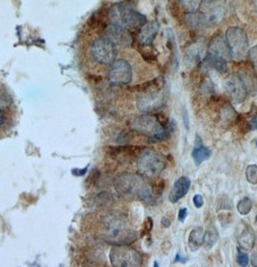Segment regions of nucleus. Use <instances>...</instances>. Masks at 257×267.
Masks as SVG:
<instances>
[{"instance_id":"4","label":"nucleus","mask_w":257,"mask_h":267,"mask_svg":"<svg viewBox=\"0 0 257 267\" xmlns=\"http://www.w3.org/2000/svg\"><path fill=\"white\" fill-rule=\"evenodd\" d=\"M130 125L133 131L146 136L152 143L166 140L170 133L169 129L163 127L155 116L149 115L134 117Z\"/></svg>"},{"instance_id":"32","label":"nucleus","mask_w":257,"mask_h":267,"mask_svg":"<svg viewBox=\"0 0 257 267\" xmlns=\"http://www.w3.org/2000/svg\"><path fill=\"white\" fill-rule=\"evenodd\" d=\"M161 225L166 228H169V226L171 225V220L169 219L168 216H163L161 219Z\"/></svg>"},{"instance_id":"34","label":"nucleus","mask_w":257,"mask_h":267,"mask_svg":"<svg viewBox=\"0 0 257 267\" xmlns=\"http://www.w3.org/2000/svg\"><path fill=\"white\" fill-rule=\"evenodd\" d=\"M5 120H6V115L2 109H0V127L5 123Z\"/></svg>"},{"instance_id":"15","label":"nucleus","mask_w":257,"mask_h":267,"mask_svg":"<svg viewBox=\"0 0 257 267\" xmlns=\"http://www.w3.org/2000/svg\"><path fill=\"white\" fill-rule=\"evenodd\" d=\"M205 54V44L197 42L191 44L186 50L184 57V64L186 67H194L197 63L200 62L202 55Z\"/></svg>"},{"instance_id":"18","label":"nucleus","mask_w":257,"mask_h":267,"mask_svg":"<svg viewBox=\"0 0 257 267\" xmlns=\"http://www.w3.org/2000/svg\"><path fill=\"white\" fill-rule=\"evenodd\" d=\"M203 236V228H201V227H197L191 232L188 243H189V247L192 252L197 251L202 246Z\"/></svg>"},{"instance_id":"10","label":"nucleus","mask_w":257,"mask_h":267,"mask_svg":"<svg viewBox=\"0 0 257 267\" xmlns=\"http://www.w3.org/2000/svg\"><path fill=\"white\" fill-rule=\"evenodd\" d=\"M223 87L234 104H241L248 97V90L239 75H229L223 81Z\"/></svg>"},{"instance_id":"37","label":"nucleus","mask_w":257,"mask_h":267,"mask_svg":"<svg viewBox=\"0 0 257 267\" xmlns=\"http://www.w3.org/2000/svg\"><path fill=\"white\" fill-rule=\"evenodd\" d=\"M205 2H207V3H209V2H212V1H214V0H204Z\"/></svg>"},{"instance_id":"7","label":"nucleus","mask_w":257,"mask_h":267,"mask_svg":"<svg viewBox=\"0 0 257 267\" xmlns=\"http://www.w3.org/2000/svg\"><path fill=\"white\" fill-rule=\"evenodd\" d=\"M225 41L230 50L232 60L242 61L248 57L249 43L244 29L237 27L228 28L225 33Z\"/></svg>"},{"instance_id":"14","label":"nucleus","mask_w":257,"mask_h":267,"mask_svg":"<svg viewBox=\"0 0 257 267\" xmlns=\"http://www.w3.org/2000/svg\"><path fill=\"white\" fill-rule=\"evenodd\" d=\"M191 184L192 182L189 177L182 176L178 178L169 193V198L170 203L176 204L182 197L186 196L191 188Z\"/></svg>"},{"instance_id":"36","label":"nucleus","mask_w":257,"mask_h":267,"mask_svg":"<svg viewBox=\"0 0 257 267\" xmlns=\"http://www.w3.org/2000/svg\"><path fill=\"white\" fill-rule=\"evenodd\" d=\"M251 3L253 6V9L255 10V12L257 13V0H251Z\"/></svg>"},{"instance_id":"17","label":"nucleus","mask_w":257,"mask_h":267,"mask_svg":"<svg viewBox=\"0 0 257 267\" xmlns=\"http://www.w3.org/2000/svg\"><path fill=\"white\" fill-rule=\"evenodd\" d=\"M238 242H239L240 247L242 249L246 250V251L252 249L256 242L255 232L250 227L247 226L241 232Z\"/></svg>"},{"instance_id":"27","label":"nucleus","mask_w":257,"mask_h":267,"mask_svg":"<svg viewBox=\"0 0 257 267\" xmlns=\"http://www.w3.org/2000/svg\"><path fill=\"white\" fill-rule=\"evenodd\" d=\"M248 56L250 64L257 75V44L249 50Z\"/></svg>"},{"instance_id":"31","label":"nucleus","mask_w":257,"mask_h":267,"mask_svg":"<svg viewBox=\"0 0 257 267\" xmlns=\"http://www.w3.org/2000/svg\"><path fill=\"white\" fill-rule=\"evenodd\" d=\"M248 126H249V129L252 130V131L257 130V116L256 117H253V118L248 122Z\"/></svg>"},{"instance_id":"33","label":"nucleus","mask_w":257,"mask_h":267,"mask_svg":"<svg viewBox=\"0 0 257 267\" xmlns=\"http://www.w3.org/2000/svg\"><path fill=\"white\" fill-rule=\"evenodd\" d=\"M186 260H188V258H183L181 255H179L177 254L176 255V258H175V260H174V262H180V263H185Z\"/></svg>"},{"instance_id":"9","label":"nucleus","mask_w":257,"mask_h":267,"mask_svg":"<svg viewBox=\"0 0 257 267\" xmlns=\"http://www.w3.org/2000/svg\"><path fill=\"white\" fill-rule=\"evenodd\" d=\"M90 54L96 62L111 65L115 61L116 46L107 38L102 37L92 43Z\"/></svg>"},{"instance_id":"12","label":"nucleus","mask_w":257,"mask_h":267,"mask_svg":"<svg viewBox=\"0 0 257 267\" xmlns=\"http://www.w3.org/2000/svg\"><path fill=\"white\" fill-rule=\"evenodd\" d=\"M104 37L112 42L116 47L128 48L133 44V36L130 31L123 27L110 24L104 32Z\"/></svg>"},{"instance_id":"22","label":"nucleus","mask_w":257,"mask_h":267,"mask_svg":"<svg viewBox=\"0 0 257 267\" xmlns=\"http://www.w3.org/2000/svg\"><path fill=\"white\" fill-rule=\"evenodd\" d=\"M241 79L244 81L246 88L248 90V93L257 94V78L252 74L248 72H243L239 75Z\"/></svg>"},{"instance_id":"25","label":"nucleus","mask_w":257,"mask_h":267,"mask_svg":"<svg viewBox=\"0 0 257 267\" xmlns=\"http://www.w3.org/2000/svg\"><path fill=\"white\" fill-rule=\"evenodd\" d=\"M251 208H252V203L248 196L243 197L237 205V209L239 213L242 215H247L251 211Z\"/></svg>"},{"instance_id":"5","label":"nucleus","mask_w":257,"mask_h":267,"mask_svg":"<svg viewBox=\"0 0 257 267\" xmlns=\"http://www.w3.org/2000/svg\"><path fill=\"white\" fill-rule=\"evenodd\" d=\"M167 159L161 152L155 149H145L139 153L136 166L139 173L145 178L159 177L166 168Z\"/></svg>"},{"instance_id":"1","label":"nucleus","mask_w":257,"mask_h":267,"mask_svg":"<svg viewBox=\"0 0 257 267\" xmlns=\"http://www.w3.org/2000/svg\"><path fill=\"white\" fill-rule=\"evenodd\" d=\"M101 234L112 245H129L136 240L137 233L124 214L118 211L107 213L101 221Z\"/></svg>"},{"instance_id":"8","label":"nucleus","mask_w":257,"mask_h":267,"mask_svg":"<svg viewBox=\"0 0 257 267\" xmlns=\"http://www.w3.org/2000/svg\"><path fill=\"white\" fill-rule=\"evenodd\" d=\"M110 262L115 267H138L142 265V255L128 245H114L109 253Z\"/></svg>"},{"instance_id":"11","label":"nucleus","mask_w":257,"mask_h":267,"mask_svg":"<svg viewBox=\"0 0 257 267\" xmlns=\"http://www.w3.org/2000/svg\"><path fill=\"white\" fill-rule=\"evenodd\" d=\"M108 79L111 83L117 85L130 83L133 79L132 66L123 59L115 60L111 64V68L108 72Z\"/></svg>"},{"instance_id":"23","label":"nucleus","mask_w":257,"mask_h":267,"mask_svg":"<svg viewBox=\"0 0 257 267\" xmlns=\"http://www.w3.org/2000/svg\"><path fill=\"white\" fill-rule=\"evenodd\" d=\"M186 20L190 27L195 28L204 27L206 26V15L198 12L189 13V15H186Z\"/></svg>"},{"instance_id":"26","label":"nucleus","mask_w":257,"mask_h":267,"mask_svg":"<svg viewBox=\"0 0 257 267\" xmlns=\"http://www.w3.org/2000/svg\"><path fill=\"white\" fill-rule=\"evenodd\" d=\"M246 176L247 180L250 184H257V166L256 165H250L246 170Z\"/></svg>"},{"instance_id":"13","label":"nucleus","mask_w":257,"mask_h":267,"mask_svg":"<svg viewBox=\"0 0 257 267\" xmlns=\"http://www.w3.org/2000/svg\"><path fill=\"white\" fill-rule=\"evenodd\" d=\"M209 55L225 60L226 62L232 61L230 50L225 39H223L222 36H217L212 40L209 46Z\"/></svg>"},{"instance_id":"30","label":"nucleus","mask_w":257,"mask_h":267,"mask_svg":"<svg viewBox=\"0 0 257 267\" xmlns=\"http://www.w3.org/2000/svg\"><path fill=\"white\" fill-rule=\"evenodd\" d=\"M186 215H188V209L185 207H182L178 213V221L181 222H184L186 220Z\"/></svg>"},{"instance_id":"2","label":"nucleus","mask_w":257,"mask_h":267,"mask_svg":"<svg viewBox=\"0 0 257 267\" xmlns=\"http://www.w3.org/2000/svg\"><path fill=\"white\" fill-rule=\"evenodd\" d=\"M114 188L119 196L151 204L154 199L153 188L142 174L124 172L116 176Z\"/></svg>"},{"instance_id":"3","label":"nucleus","mask_w":257,"mask_h":267,"mask_svg":"<svg viewBox=\"0 0 257 267\" xmlns=\"http://www.w3.org/2000/svg\"><path fill=\"white\" fill-rule=\"evenodd\" d=\"M109 19L111 24L125 28L143 27L147 23V18L136 10L131 2H121L115 4L109 10Z\"/></svg>"},{"instance_id":"21","label":"nucleus","mask_w":257,"mask_h":267,"mask_svg":"<svg viewBox=\"0 0 257 267\" xmlns=\"http://www.w3.org/2000/svg\"><path fill=\"white\" fill-rule=\"evenodd\" d=\"M193 159L195 161V164L196 166H199L200 164H202L205 161L209 160L211 157V150L203 146V145H199L194 148L193 153H192Z\"/></svg>"},{"instance_id":"35","label":"nucleus","mask_w":257,"mask_h":267,"mask_svg":"<svg viewBox=\"0 0 257 267\" xmlns=\"http://www.w3.org/2000/svg\"><path fill=\"white\" fill-rule=\"evenodd\" d=\"M251 263L253 266H257V252H255L253 255H252V258H251Z\"/></svg>"},{"instance_id":"28","label":"nucleus","mask_w":257,"mask_h":267,"mask_svg":"<svg viewBox=\"0 0 257 267\" xmlns=\"http://www.w3.org/2000/svg\"><path fill=\"white\" fill-rule=\"evenodd\" d=\"M237 262L241 266H247L249 262V258L246 253H244L241 249H238Z\"/></svg>"},{"instance_id":"6","label":"nucleus","mask_w":257,"mask_h":267,"mask_svg":"<svg viewBox=\"0 0 257 267\" xmlns=\"http://www.w3.org/2000/svg\"><path fill=\"white\" fill-rule=\"evenodd\" d=\"M169 89L166 83L161 81L158 86L155 85L151 87L150 90L141 94L137 98V107L138 109L145 113L150 114L161 109L166 106L168 102Z\"/></svg>"},{"instance_id":"19","label":"nucleus","mask_w":257,"mask_h":267,"mask_svg":"<svg viewBox=\"0 0 257 267\" xmlns=\"http://www.w3.org/2000/svg\"><path fill=\"white\" fill-rule=\"evenodd\" d=\"M225 17V9L221 6L214 7V9L206 15V26L214 27L220 25L222 19Z\"/></svg>"},{"instance_id":"20","label":"nucleus","mask_w":257,"mask_h":267,"mask_svg":"<svg viewBox=\"0 0 257 267\" xmlns=\"http://www.w3.org/2000/svg\"><path fill=\"white\" fill-rule=\"evenodd\" d=\"M218 240H219V233L216 227L214 226L208 227L206 232H204L202 246L205 250H211L216 245Z\"/></svg>"},{"instance_id":"16","label":"nucleus","mask_w":257,"mask_h":267,"mask_svg":"<svg viewBox=\"0 0 257 267\" xmlns=\"http://www.w3.org/2000/svg\"><path fill=\"white\" fill-rule=\"evenodd\" d=\"M159 24L157 21H152L149 24H145L142 27L139 33V43L143 46H150L154 42L156 36L159 32Z\"/></svg>"},{"instance_id":"29","label":"nucleus","mask_w":257,"mask_h":267,"mask_svg":"<svg viewBox=\"0 0 257 267\" xmlns=\"http://www.w3.org/2000/svg\"><path fill=\"white\" fill-rule=\"evenodd\" d=\"M194 201V205H195L196 208H201L204 205V198L203 196L201 195H195L193 198Z\"/></svg>"},{"instance_id":"24","label":"nucleus","mask_w":257,"mask_h":267,"mask_svg":"<svg viewBox=\"0 0 257 267\" xmlns=\"http://www.w3.org/2000/svg\"><path fill=\"white\" fill-rule=\"evenodd\" d=\"M183 8L189 13H195L200 8L203 0H180Z\"/></svg>"}]
</instances>
